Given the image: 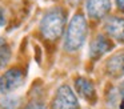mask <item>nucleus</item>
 <instances>
[{
    "mask_svg": "<svg viewBox=\"0 0 124 109\" xmlns=\"http://www.w3.org/2000/svg\"><path fill=\"white\" fill-rule=\"evenodd\" d=\"M87 33H88V25H87L85 17L81 13H76L68 24L67 32H65L64 48L70 52L80 49L85 43Z\"/></svg>",
    "mask_w": 124,
    "mask_h": 109,
    "instance_id": "obj_1",
    "label": "nucleus"
},
{
    "mask_svg": "<svg viewBox=\"0 0 124 109\" xmlns=\"http://www.w3.org/2000/svg\"><path fill=\"white\" fill-rule=\"evenodd\" d=\"M65 25V15L60 9H51L40 21L41 35L47 40H56L63 35Z\"/></svg>",
    "mask_w": 124,
    "mask_h": 109,
    "instance_id": "obj_2",
    "label": "nucleus"
},
{
    "mask_svg": "<svg viewBox=\"0 0 124 109\" xmlns=\"http://www.w3.org/2000/svg\"><path fill=\"white\" fill-rule=\"evenodd\" d=\"M52 109H79V101L73 90L68 85L57 88L52 100Z\"/></svg>",
    "mask_w": 124,
    "mask_h": 109,
    "instance_id": "obj_3",
    "label": "nucleus"
},
{
    "mask_svg": "<svg viewBox=\"0 0 124 109\" xmlns=\"http://www.w3.org/2000/svg\"><path fill=\"white\" fill-rule=\"evenodd\" d=\"M24 82V76L19 69H9L0 76V96L11 94Z\"/></svg>",
    "mask_w": 124,
    "mask_h": 109,
    "instance_id": "obj_4",
    "label": "nucleus"
},
{
    "mask_svg": "<svg viewBox=\"0 0 124 109\" xmlns=\"http://www.w3.org/2000/svg\"><path fill=\"white\" fill-rule=\"evenodd\" d=\"M104 31L115 41L124 44V19L117 16L108 17L104 23Z\"/></svg>",
    "mask_w": 124,
    "mask_h": 109,
    "instance_id": "obj_5",
    "label": "nucleus"
},
{
    "mask_svg": "<svg viewBox=\"0 0 124 109\" xmlns=\"http://www.w3.org/2000/svg\"><path fill=\"white\" fill-rule=\"evenodd\" d=\"M112 48L113 45L108 37H105L104 35H97L89 44V57L96 60V58L101 57L104 53L112 51Z\"/></svg>",
    "mask_w": 124,
    "mask_h": 109,
    "instance_id": "obj_6",
    "label": "nucleus"
},
{
    "mask_svg": "<svg viewBox=\"0 0 124 109\" xmlns=\"http://www.w3.org/2000/svg\"><path fill=\"white\" fill-rule=\"evenodd\" d=\"M85 8L91 19H103L111 9V0H87Z\"/></svg>",
    "mask_w": 124,
    "mask_h": 109,
    "instance_id": "obj_7",
    "label": "nucleus"
},
{
    "mask_svg": "<svg viewBox=\"0 0 124 109\" xmlns=\"http://www.w3.org/2000/svg\"><path fill=\"white\" fill-rule=\"evenodd\" d=\"M105 71L113 79H120L124 76V52L112 55L107 60Z\"/></svg>",
    "mask_w": 124,
    "mask_h": 109,
    "instance_id": "obj_8",
    "label": "nucleus"
},
{
    "mask_svg": "<svg viewBox=\"0 0 124 109\" xmlns=\"http://www.w3.org/2000/svg\"><path fill=\"white\" fill-rule=\"evenodd\" d=\"M75 89L79 96H81L87 101H93L96 98V90L93 84L85 77H78L75 80Z\"/></svg>",
    "mask_w": 124,
    "mask_h": 109,
    "instance_id": "obj_9",
    "label": "nucleus"
},
{
    "mask_svg": "<svg viewBox=\"0 0 124 109\" xmlns=\"http://www.w3.org/2000/svg\"><path fill=\"white\" fill-rule=\"evenodd\" d=\"M9 58H11V48L6 40L0 37V69L8 64Z\"/></svg>",
    "mask_w": 124,
    "mask_h": 109,
    "instance_id": "obj_10",
    "label": "nucleus"
},
{
    "mask_svg": "<svg viewBox=\"0 0 124 109\" xmlns=\"http://www.w3.org/2000/svg\"><path fill=\"white\" fill-rule=\"evenodd\" d=\"M20 104V98L15 96H6L0 100V109H16Z\"/></svg>",
    "mask_w": 124,
    "mask_h": 109,
    "instance_id": "obj_11",
    "label": "nucleus"
},
{
    "mask_svg": "<svg viewBox=\"0 0 124 109\" xmlns=\"http://www.w3.org/2000/svg\"><path fill=\"white\" fill-rule=\"evenodd\" d=\"M24 109H46V106H44V104L40 102V101H32V102H30Z\"/></svg>",
    "mask_w": 124,
    "mask_h": 109,
    "instance_id": "obj_12",
    "label": "nucleus"
},
{
    "mask_svg": "<svg viewBox=\"0 0 124 109\" xmlns=\"http://www.w3.org/2000/svg\"><path fill=\"white\" fill-rule=\"evenodd\" d=\"M6 13H4V9L3 8H0V28H3L6 25Z\"/></svg>",
    "mask_w": 124,
    "mask_h": 109,
    "instance_id": "obj_13",
    "label": "nucleus"
},
{
    "mask_svg": "<svg viewBox=\"0 0 124 109\" xmlns=\"http://www.w3.org/2000/svg\"><path fill=\"white\" fill-rule=\"evenodd\" d=\"M119 96H120V98H121V105L124 106V81L121 82V85H120V89H119Z\"/></svg>",
    "mask_w": 124,
    "mask_h": 109,
    "instance_id": "obj_14",
    "label": "nucleus"
},
{
    "mask_svg": "<svg viewBox=\"0 0 124 109\" xmlns=\"http://www.w3.org/2000/svg\"><path fill=\"white\" fill-rule=\"evenodd\" d=\"M115 1H116V5H117V8L124 13V0H115Z\"/></svg>",
    "mask_w": 124,
    "mask_h": 109,
    "instance_id": "obj_15",
    "label": "nucleus"
},
{
    "mask_svg": "<svg viewBox=\"0 0 124 109\" xmlns=\"http://www.w3.org/2000/svg\"><path fill=\"white\" fill-rule=\"evenodd\" d=\"M68 3H70V4H72V5H76L78 3H80V0H68Z\"/></svg>",
    "mask_w": 124,
    "mask_h": 109,
    "instance_id": "obj_16",
    "label": "nucleus"
}]
</instances>
